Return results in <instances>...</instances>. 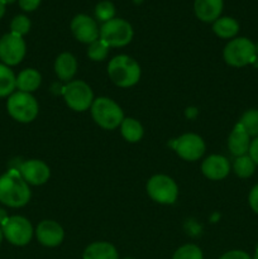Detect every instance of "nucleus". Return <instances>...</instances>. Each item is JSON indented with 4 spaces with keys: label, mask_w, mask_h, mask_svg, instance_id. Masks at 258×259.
<instances>
[{
    "label": "nucleus",
    "mask_w": 258,
    "mask_h": 259,
    "mask_svg": "<svg viewBox=\"0 0 258 259\" xmlns=\"http://www.w3.org/2000/svg\"><path fill=\"white\" fill-rule=\"evenodd\" d=\"M14 2H17V0H2V3L3 4H12V3H14Z\"/></svg>",
    "instance_id": "nucleus-36"
},
{
    "label": "nucleus",
    "mask_w": 258,
    "mask_h": 259,
    "mask_svg": "<svg viewBox=\"0 0 258 259\" xmlns=\"http://www.w3.org/2000/svg\"><path fill=\"white\" fill-rule=\"evenodd\" d=\"M25 42L23 37L7 33L0 38V60L7 66H15L23 61L25 56Z\"/></svg>",
    "instance_id": "nucleus-10"
},
{
    "label": "nucleus",
    "mask_w": 258,
    "mask_h": 259,
    "mask_svg": "<svg viewBox=\"0 0 258 259\" xmlns=\"http://www.w3.org/2000/svg\"><path fill=\"white\" fill-rule=\"evenodd\" d=\"M18 2H19V7L25 12H33L40 4V0H18Z\"/></svg>",
    "instance_id": "nucleus-30"
},
{
    "label": "nucleus",
    "mask_w": 258,
    "mask_h": 259,
    "mask_svg": "<svg viewBox=\"0 0 258 259\" xmlns=\"http://www.w3.org/2000/svg\"><path fill=\"white\" fill-rule=\"evenodd\" d=\"M125 259H132V258H125Z\"/></svg>",
    "instance_id": "nucleus-40"
},
{
    "label": "nucleus",
    "mask_w": 258,
    "mask_h": 259,
    "mask_svg": "<svg viewBox=\"0 0 258 259\" xmlns=\"http://www.w3.org/2000/svg\"><path fill=\"white\" fill-rule=\"evenodd\" d=\"M255 52H257V55H258V43H257V46H255Z\"/></svg>",
    "instance_id": "nucleus-39"
},
{
    "label": "nucleus",
    "mask_w": 258,
    "mask_h": 259,
    "mask_svg": "<svg viewBox=\"0 0 258 259\" xmlns=\"http://www.w3.org/2000/svg\"><path fill=\"white\" fill-rule=\"evenodd\" d=\"M95 15L99 20L106 23L109 20L114 19V15H115V8L111 2H101L96 5L95 8Z\"/></svg>",
    "instance_id": "nucleus-28"
},
{
    "label": "nucleus",
    "mask_w": 258,
    "mask_h": 259,
    "mask_svg": "<svg viewBox=\"0 0 258 259\" xmlns=\"http://www.w3.org/2000/svg\"><path fill=\"white\" fill-rule=\"evenodd\" d=\"M4 238L13 245L23 247L32 240L33 227L28 219L20 215L9 217L2 225Z\"/></svg>",
    "instance_id": "nucleus-7"
},
{
    "label": "nucleus",
    "mask_w": 258,
    "mask_h": 259,
    "mask_svg": "<svg viewBox=\"0 0 258 259\" xmlns=\"http://www.w3.org/2000/svg\"><path fill=\"white\" fill-rule=\"evenodd\" d=\"M147 192L149 197L158 204L171 205L176 201L179 189L171 177L166 175H156L147 182Z\"/></svg>",
    "instance_id": "nucleus-8"
},
{
    "label": "nucleus",
    "mask_w": 258,
    "mask_h": 259,
    "mask_svg": "<svg viewBox=\"0 0 258 259\" xmlns=\"http://www.w3.org/2000/svg\"><path fill=\"white\" fill-rule=\"evenodd\" d=\"M175 149L181 158L186 161H196L204 154L205 143L197 134H184L175 143Z\"/></svg>",
    "instance_id": "nucleus-11"
},
{
    "label": "nucleus",
    "mask_w": 258,
    "mask_h": 259,
    "mask_svg": "<svg viewBox=\"0 0 258 259\" xmlns=\"http://www.w3.org/2000/svg\"><path fill=\"white\" fill-rule=\"evenodd\" d=\"M3 238H4V234H3V229H2V227H0V244H2V242H3Z\"/></svg>",
    "instance_id": "nucleus-37"
},
{
    "label": "nucleus",
    "mask_w": 258,
    "mask_h": 259,
    "mask_svg": "<svg viewBox=\"0 0 258 259\" xmlns=\"http://www.w3.org/2000/svg\"><path fill=\"white\" fill-rule=\"evenodd\" d=\"M38 242L45 247H57L62 243L65 233L62 227L53 220H43L35 229Z\"/></svg>",
    "instance_id": "nucleus-14"
},
{
    "label": "nucleus",
    "mask_w": 258,
    "mask_h": 259,
    "mask_svg": "<svg viewBox=\"0 0 258 259\" xmlns=\"http://www.w3.org/2000/svg\"><path fill=\"white\" fill-rule=\"evenodd\" d=\"M220 259H250V257L243 250H230L220 257Z\"/></svg>",
    "instance_id": "nucleus-31"
},
{
    "label": "nucleus",
    "mask_w": 258,
    "mask_h": 259,
    "mask_svg": "<svg viewBox=\"0 0 258 259\" xmlns=\"http://www.w3.org/2000/svg\"><path fill=\"white\" fill-rule=\"evenodd\" d=\"M19 174L28 185H34V186L46 184L51 176L50 167L39 159H29L23 162L22 166L19 167Z\"/></svg>",
    "instance_id": "nucleus-13"
},
{
    "label": "nucleus",
    "mask_w": 258,
    "mask_h": 259,
    "mask_svg": "<svg viewBox=\"0 0 258 259\" xmlns=\"http://www.w3.org/2000/svg\"><path fill=\"white\" fill-rule=\"evenodd\" d=\"M8 214H7V211H5L4 209H3V207H0V227H2L3 224H4L5 222H7V219H8Z\"/></svg>",
    "instance_id": "nucleus-34"
},
{
    "label": "nucleus",
    "mask_w": 258,
    "mask_h": 259,
    "mask_svg": "<svg viewBox=\"0 0 258 259\" xmlns=\"http://www.w3.org/2000/svg\"><path fill=\"white\" fill-rule=\"evenodd\" d=\"M249 134L238 123L235 128L233 129L232 134L229 137V142H228V147H229L230 152L237 157L244 156L248 152V149H249Z\"/></svg>",
    "instance_id": "nucleus-17"
},
{
    "label": "nucleus",
    "mask_w": 258,
    "mask_h": 259,
    "mask_svg": "<svg viewBox=\"0 0 258 259\" xmlns=\"http://www.w3.org/2000/svg\"><path fill=\"white\" fill-rule=\"evenodd\" d=\"M110 80L119 88H131L141 78V66L126 55L115 56L108 65Z\"/></svg>",
    "instance_id": "nucleus-2"
},
{
    "label": "nucleus",
    "mask_w": 258,
    "mask_h": 259,
    "mask_svg": "<svg viewBox=\"0 0 258 259\" xmlns=\"http://www.w3.org/2000/svg\"><path fill=\"white\" fill-rule=\"evenodd\" d=\"M29 29L30 20L28 19V17H25V15H17V17H14V19L12 20V23H10V30H12V33L20 35V37L27 34V33L29 32Z\"/></svg>",
    "instance_id": "nucleus-29"
},
{
    "label": "nucleus",
    "mask_w": 258,
    "mask_h": 259,
    "mask_svg": "<svg viewBox=\"0 0 258 259\" xmlns=\"http://www.w3.org/2000/svg\"><path fill=\"white\" fill-rule=\"evenodd\" d=\"M91 114L96 124L109 131L118 128L124 120L121 108L109 98L95 99L91 105Z\"/></svg>",
    "instance_id": "nucleus-4"
},
{
    "label": "nucleus",
    "mask_w": 258,
    "mask_h": 259,
    "mask_svg": "<svg viewBox=\"0 0 258 259\" xmlns=\"http://www.w3.org/2000/svg\"><path fill=\"white\" fill-rule=\"evenodd\" d=\"M109 53V47L101 39H96L95 42L90 43L88 50V56L93 61L105 60Z\"/></svg>",
    "instance_id": "nucleus-26"
},
{
    "label": "nucleus",
    "mask_w": 258,
    "mask_h": 259,
    "mask_svg": "<svg viewBox=\"0 0 258 259\" xmlns=\"http://www.w3.org/2000/svg\"><path fill=\"white\" fill-rule=\"evenodd\" d=\"M254 168L255 163L247 154L237 157V159L234 161V172L237 174V176L242 177V179H247V177L252 176Z\"/></svg>",
    "instance_id": "nucleus-24"
},
{
    "label": "nucleus",
    "mask_w": 258,
    "mask_h": 259,
    "mask_svg": "<svg viewBox=\"0 0 258 259\" xmlns=\"http://www.w3.org/2000/svg\"><path fill=\"white\" fill-rule=\"evenodd\" d=\"M15 81H17V76L14 75L12 68L0 62V98L10 96L14 93L17 89Z\"/></svg>",
    "instance_id": "nucleus-23"
},
{
    "label": "nucleus",
    "mask_w": 258,
    "mask_h": 259,
    "mask_svg": "<svg viewBox=\"0 0 258 259\" xmlns=\"http://www.w3.org/2000/svg\"><path fill=\"white\" fill-rule=\"evenodd\" d=\"M83 259H118V252L110 243L96 242L89 245L82 255Z\"/></svg>",
    "instance_id": "nucleus-20"
},
{
    "label": "nucleus",
    "mask_w": 258,
    "mask_h": 259,
    "mask_svg": "<svg viewBox=\"0 0 258 259\" xmlns=\"http://www.w3.org/2000/svg\"><path fill=\"white\" fill-rule=\"evenodd\" d=\"M201 169L205 177L217 181V180H223L228 176L230 166L225 157L219 156V154H212L202 162Z\"/></svg>",
    "instance_id": "nucleus-15"
},
{
    "label": "nucleus",
    "mask_w": 258,
    "mask_h": 259,
    "mask_svg": "<svg viewBox=\"0 0 258 259\" xmlns=\"http://www.w3.org/2000/svg\"><path fill=\"white\" fill-rule=\"evenodd\" d=\"M40 82H42V76L34 68H25V70L20 71L19 75L17 76V81H15V86L19 91L23 93H33L39 88Z\"/></svg>",
    "instance_id": "nucleus-19"
},
{
    "label": "nucleus",
    "mask_w": 258,
    "mask_h": 259,
    "mask_svg": "<svg viewBox=\"0 0 258 259\" xmlns=\"http://www.w3.org/2000/svg\"><path fill=\"white\" fill-rule=\"evenodd\" d=\"M71 30L77 40L82 43H93L99 39L100 30L93 18L85 14H78L71 22Z\"/></svg>",
    "instance_id": "nucleus-12"
},
{
    "label": "nucleus",
    "mask_w": 258,
    "mask_h": 259,
    "mask_svg": "<svg viewBox=\"0 0 258 259\" xmlns=\"http://www.w3.org/2000/svg\"><path fill=\"white\" fill-rule=\"evenodd\" d=\"M100 39L108 47H124L133 39V28L126 20L114 18L101 25Z\"/></svg>",
    "instance_id": "nucleus-5"
},
{
    "label": "nucleus",
    "mask_w": 258,
    "mask_h": 259,
    "mask_svg": "<svg viewBox=\"0 0 258 259\" xmlns=\"http://www.w3.org/2000/svg\"><path fill=\"white\" fill-rule=\"evenodd\" d=\"M253 259H258V249H257V252H255V254H254V258Z\"/></svg>",
    "instance_id": "nucleus-38"
},
{
    "label": "nucleus",
    "mask_w": 258,
    "mask_h": 259,
    "mask_svg": "<svg viewBox=\"0 0 258 259\" xmlns=\"http://www.w3.org/2000/svg\"><path fill=\"white\" fill-rule=\"evenodd\" d=\"M172 259H202V252L197 245L186 244L175 252Z\"/></svg>",
    "instance_id": "nucleus-27"
},
{
    "label": "nucleus",
    "mask_w": 258,
    "mask_h": 259,
    "mask_svg": "<svg viewBox=\"0 0 258 259\" xmlns=\"http://www.w3.org/2000/svg\"><path fill=\"white\" fill-rule=\"evenodd\" d=\"M29 185L17 169L0 176V202L8 207H22L30 200Z\"/></svg>",
    "instance_id": "nucleus-1"
},
{
    "label": "nucleus",
    "mask_w": 258,
    "mask_h": 259,
    "mask_svg": "<svg viewBox=\"0 0 258 259\" xmlns=\"http://www.w3.org/2000/svg\"><path fill=\"white\" fill-rule=\"evenodd\" d=\"M7 110L14 120L30 123L38 115V103L32 94L15 91L8 98Z\"/></svg>",
    "instance_id": "nucleus-3"
},
{
    "label": "nucleus",
    "mask_w": 258,
    "mask_h": 259,
    "mask_svg": "<svg viewBox=\"0 0 258 259\" xmlns=\"http://www.w3.org/2000/svg\"><path fill=\"white\" fill-rule=\"evenodd\" d=\"M249 205L252 210L258 214V185H255L249 194Z\"/></svg>",
    "instance_id": "nucleus-32"
},
{
    "label": "nucleus",
    "mask_w": 258,
    "mask_h": 259,
    "mask_svg": "<svg viewBox=\"0 0 258 259\" xmlns=\"http://www.w3.org/2000/svg\"><path fill=\"white\" fill-rule=\"evenodd\" d=\"M121 136L129 143H136L139 142L143 137V126L138 120L133 118H124L120 124Z\"/></svg>",
    "instance_id": "nucleus-22"
},
{
    "label": "nucleus",
    "mask_w": 258,
    "mask_h": 259,
    "mask_svg": "<svg viewBox=\"0 0 258 259\" xmlns=\"http://www.w3.org/2000/svg\"><path fill=\"white\" fill-rule=\"evenodd\" d=\"M212 30L220 38H233L239 32V24L233 18L223 17L215 20L212 24Z\"/></svg>",
    "instance_id": "nucleus-21"
},
{
    "label": "nucleus",
    "mask_w": 258,
    "mask_h": 259,
    "mask_svg": "<svg viewBox=\"0 0 258 259\" xmlns=\"http://www.w3.org/2000/svg\"><path fill=\"white\" fill-rule=\"evenodd\" d=\"M239 124L249 134V137H258V110L250 109L243 114Z\"/></svg>",
    "instance_id": "nucleus-25"
},
{
    "label": "nucleus",
    "mask_w": 258,
    "mask_h": 259,
    "mask_svg": "<svg viewBox=\"0 0 258 259\" xmlns=\"http://www.w3.org/2000/svg\"><path fill=\"white\" fill-rule=\"evenodd\" d=\"M65 101L75 111H85L94 103V94L90 86L80 80L71 81L63 90Z\"/></svg>",
    "instance_id": "nucleus-9"
},
{
    "label": "nucleus",
    "mask_w": 258,
    "mask_h": 259,
    "mask_svg": "<svg viewBox=\"0 0 258 259\" xmlns=\"http://www.w3.org/2000/svg\"><path fill=\"white\" fill-rule=\"evenodd\" d=\"M248 152H249V157L252 158V161L254 162L255 164H258V137H255V138L250 142Z\"/></svg>",
    "instance_id": "nucleus-33"
},
{
    "label": "nucleus",
    "mask_w": 258,
    "mask_h": 259,
    "mask_svg": "<svg viewBox=\"0 0 258 259\" xmlns=\"http://www.w3.org/2000/svg\"><path fill=\"white\" fill-rule=\"evenodd\" d=\"M255 46L248 38L240 37L230 40L224 48V60L228 65L243 67L255 60Z\"/></svg>",
    "instance_id": "nucleus-6"
},
{
    "label": "nucleus",
    "mask_w": 258,
    "mask_h": 259,
    "mask_svg": "<svg viewBox=\"0 0 258 259\" xmlns=\"http://www.w3.org/2000/svg\"><path fill=\"white\" fill-rule=\"evenodd\" d=\"M4 14H5V4H3L2 0H0V19H2Z\"/></svg>",
    "instance_id": "nucleus-35"
},
{
    "label": "nucleus",
    "mask_w": 258,
    "mask_h": 259,
    "mask_svg": "<svg viewBox=\"0 0 258 259\" xmlns=\"http://www.w3.org/2000/svg\"><path fill=\"white\" fill-rule=\"evenodd\" d=\"M194 9L202 22H215L223 12V0H195Z\"/></svg>",
    "instance_id": "nucleus-16"
},
{
    "label": "nucleus",
    "mask_w": 258,
    "mask_h": 259,
    "mask_svg": "<svg viewBox=\"0 0 258 259\" xmlns=\"http://www.w3.org/2000/svg\"><path fill=\"white\" fill-rule=\"evenodd\" d=\"M77 71V61L71 53H62L56 58L55 72L62 81H70Z\"/></svg>",
    "instance_id": "nucleus-18"
}]
</instances>
